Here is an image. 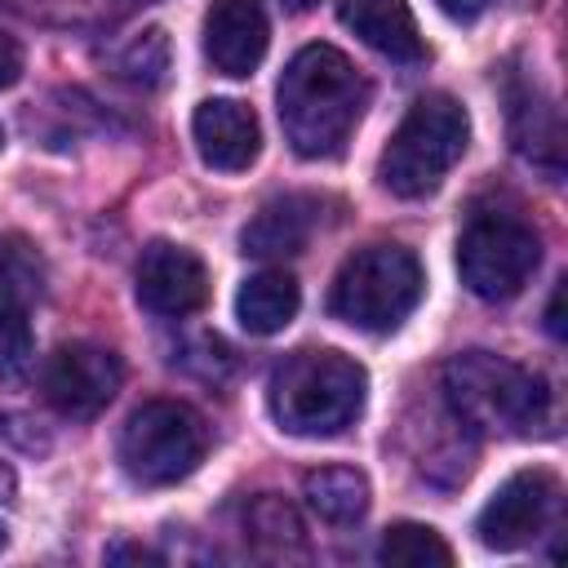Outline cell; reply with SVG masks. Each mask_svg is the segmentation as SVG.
Returning a JSON list of instances; mask_svg holds the SVG:
<instances>
[{
	"instance_id": "27",
	"label": "cell",
	"mask_w": 568,
	"mask_h": 568,
	"mask_svg": "<svg viewBox=\"0 0 568 568\" xmlns=\"http://www.w3.org/2000/svg\"><path fill=\"white\" fill-rule=\"evenodd\" d=\"M13 497V470L0 462V501H9Z\"/></svg>"
},
{
	"instance_id": "7",
	"label": "cell",
	"mask_w": 568,
	"mask_h": 568,
	"mask_svg": "<svg viewBox=\"0 0 568 568\" xmlns=\"http://www.w3.org/2000/svg\"><path fill=\"white\" fill-rule=\"evenodd\" d=\"M541 262V235L510 209H475L457 235L462 284L484 302L515 297Z\"/></svg>"
},
{
	"instance_id": "4",
	"label": "cell",
	"mask_w": 568,
	"mask_h": 568,
	"mask_svg": "<svg viewBox=\"0 0 568 568\" xmlns=\"http://www.w3.org/2000/svg\"><path fill=\"white\" fill-rule=\"evenodd\" d=\"M466 142H470L466 106L448 93H426L408 106V115L382 146L377 182L399 200H422L466 155Z\"/></svg>"
},
{
	"instance_id": "10",
	"label": "cell",
	"mask_w": 568,
	"mask_h": 568,
	"mask_svg": "<svg viewBox=\"0 0 568 568\" xmlns=\"http://www.w3.org/2000/svg\"><path fill=\"white\" fill-rule=\"evenodd\" d=\"M138 302L151 315H164V320L195 315L209 302V271H204V262L191 248L169 244V240L146 244L142 257H138Z\"/></svg>"
},
{
	"instance_id": "23",
	"label": "cell",
	"mask_w": 568,
	"mask_h": 568,
	"mask_svg": "<svg viewBox=\"0 0 568 568\" xmlns=\"http://www.w3.org/2000/svg\"><path fill=\"white\" fill-rule=\"evenodd\" d=\"M18 80H22V44L9 31H0V89H13Z\"/></svg>"
},
{
	"instance_id": "11",
	"label": "cell",
	"mask_w": 568,
	"mask_h": 568,
	"mask_svg": "<svg viewBox=\"0 0 568 568\" xmlns=\"http://www.w3.org/2000/svg\"><path fill=\"white\" fill-rule=\"evenodd\" d=\"M271 40V22L262 0H213L204 13V53L213 71L244 80L262 67Z\"/></svg>"
},
{
	"instance_id": "9",
	"label": "cell",
	"mask_w": 568,
	"mask_h": 568,
	"mask_svg": "<svg viewBox=\"0 0 568 568\" xmlns=\"http://www.w3.org/2000/svg\"><path fill=\"white\" fill-rule=\"evenodd\" d=\"M559 515V479L550 470H515L479 510L475 532L488 550L532 546Z\"/></svg>"
},
{
	"instance_id": "24",
	"label": "cell",
	"mask_w": 568,
	"mask_h": 568,
	"mask_svg": "<svg viewBox=\"0 0 568 568\" xmlns=\"http://www.w3.org/2000/svg\"><path fill=\"white\" fill-rule=\"evenodd\" d=\"M435 4H439V9H444L453 22H475V18H479V13H484L493 0H435Z\"/></svg>"
},
{
	"instance_id": "17",
	"label": "cell",
	"mask_w": 568,
	"mask_h": 568,
	"mask_svg": "<svg viewBox=\"0 0 568 568\" xmlns=\"http://www.w3.org/2000/svg\"><path fill=\"white\" fill-rule=\"evenodd\" d=\"M302 497L324 524L351 528L368 510V475L355 466H320V470H306Z\"/></svg>"
},
{
	"instance_id": "30",
	"label": "cell",
	"mask_w": 568,
	"mask_h": 568,
	"mask_svg": "<svg viewBox=\"0 0 568 568\" xmlns=\"http://www.w3.org/2000/svg\"><path fill=\"white\" fill-rule=\"evenodd\" d=\"M0 146H4V129H0Z\"/></svg>"
},
{
	"instance_id": "22",
	"label": "cell",
	"mask_w": 568,
	"mask_h": 568,
	"mask_svg": "<svg viewBox=\"0 0 568 568\" xmlns=\"http://www.w3.org/2000/svg\"><path fill=\"white\" fill-rule=\"evenodd\" d=\"M36 364V337L27 320H0V382H22Z\"/></svg>"
},
{
	"instance_id": "15",
	"label": "cell",
	"mask_w": 568,
	"mask_h": 568,
	"mask_svg": "<svg viewBox=\"0 0 568 568\" xmlns=\"http://www.w3.org/2000/svg\"><path fill=\"white\" fill-rule=\"evenodd\" d=\"M510 133H515V151L546 169L559 173L564 164V124H559V106L537 89V80H519L510 89Z\"/></svg>"
},
{
	"instance_id": "14",
	"label": "cell",
	"mask_w": 568,
	"mask_h": 568,
	"mask_svg": "<svg viewBox=\"0 0 568 568\" xmlns=\"http://www.w3.org/2000/svg\"><path fill=\"white\" fill-rule=\"evenodd\" d=\"M320 226V200L315 195H280L271 204H262V213L240 231V248L248 257H293L311 244Z\"/></svg>"
},
{
	"instance_id": "21",
	"label": "cell",
	"mask_w": 568,
	"mask_h": 568,
	"mask_svg": "<svg viewBox=\"0 0 568 568\" xmlns=\"http://www.w3.org/2000/svg\"><path fill=\"white\" fill-rule=\"evenodd\" d=\"M115 71L142 89H155L164 84V71H169V36L160 27H146L138 40H129V49L120 53Z\"/></svg>"
},
{
	"instance_id": "26",
	"label": "cell",
	"mask_w": 568,
	"mask_h": 568,
	"mask_svg": "<svg viewBox=\"0 0 568 568\" xmlns=\"http://www.w3.org/2000/svg\"><path fill=\"white\" fill-rule=\"evenodd\" d=\"M106 559H111V564H120V559H142V564H155L160 555H155V550H146V546H124V541H120V546H111V550H106Z\"/></svg>"
},
{
	"instance_id": "3",
	"label": "cell",
	"mask_w": 568,
	"mask_h": 568,
	"mask_svg": "<svg viewBox=\"0 0 568 568\" xmlns=\"http://www.w3.org/2000/svg\"><path fill=\"white\" fill-rule=\"evenodd\" d=\"M364 395H368V373L333 346L293 351L271 373L266 386L271 417L280 422V430L302 439H328L346 430L359 417Z\"/></svg>"
},
{
	"instance_id": "13",
	"label": "cell",
	"mask_w": 568,
	"mask_h": 568,
	"mask_svg": "<svg viewBox=\"0 0 568 568\" xmlns=\"http://www.w3.org/2000/svg\"><path fill=\"white\" fill-rule=\"evenodd\" d=\"M337 18L346 31H355L368 49H377L390 62H422L426 58L417 18L404 0H337Z\"/></svg>"
},
{
	"instance_id": "20",
	"label": "cell",
	"mask_w": 568,
	"mask_h": 568,
	"mask_svg": "<svg viewBox=\"0 0 568 568\" xmlns=\"http://www.w3.org/2000/svg\"><path fill=\"white\" fill-rule=\"evenodd\" d=\"M244 528H248L253 546L266 550V555L302 550V519H297V510H293L284 497H275V493H262V497L248 506Z\"/></svg>"
},
{
	"instance_id": "2",
	"label": "cell",
	"mask_w": 568,
	"mask_h": 568,
	"mask_svg": "<svg viewBox=\"0 0 568 568\" xmlns=\"http://www.w3.org/2000/svg\"><path fill=\"white\" fill-rule=\"evenodd\" d=\"M448 413L475 435H546L555 426V399L541 373L510 364L493 351H462L444 364Z\"/></svg>"
},
{
	"instance_id": "16",
	"label": "cell",
	"mask_w": 568,
	"mask_h": 568,
	"mask_svg": "<svg viewBox=\"0 0 568 568\" xmlns=\"http://www.w3.org/2000/svg\"><path fill=\"white\" fill-rule=\"evenodd\" d=\"M297 306H302V288L280 266H266V271L248 275L240 284V293H235V320L253 337H275L280 328H288Z\"/></svg>"
},
{
	"instance_id": "25",
	"label": "cell",
	"mask_w": 568,
	"mask_h": 568,
	"mask_svg": "<svg viewBox=\"0 0 568 568\" xmlns=\"http://www.w3.org/2000/svg\"><path fill=\"white\" fill-rule=\"evenodd\" d=\"M546 328H550V337H564V284H555V293H550V306H546Z\"/></svg>"
},
{
	"instance_id": "6",
	"label": "cell",
	"mask_w": 568,
	"mask_h": 568,
	"mask_svg": "<svg viewBox=\"0 0 568 568\" xmlns=\"http://www.w3.org/2000/svg\"><path fill=\"white\" fill-rule=\"evenodd\" d=\"M204 448H209V430L191 404L146 399L142 408L129 413L115 453L133 484L164 488V484L186 479L204 462Z\"/></svg>"
},
{
	"instance_id": "12",
	"label": "cell",
	"mask_w": 568,
	"mask_h": 568,
	"mask_svg": "<svg viewBox=\"0 0 568 568\" xmlns=\"http://www.w3.org/2000/svg\"><path fill=\"white\" fill-rule=\"evenodd\" d=\"M191 138H195L200 160L209 169H217V173H240L262 151V124L235 98H209V102H200L195 115H191Z\"/></svg>"
},
{
	"instance_id": "1",
	"label": "cell",
	"mask_w": 568,
	"mask_h": 568,
	"mask_svg": "<svg viewBox=\"0 0 568 568\" xmlns=\"http://www.w3.org/2000/svg\"><path fill=\"white\" fill-rule=\"evenodd\" d=\"M280 124L302 160H328L355 133L368 106V80L333 44H306L280 75Z\"/></svg>"
},
{
	"instance_id": "5",
	"label": "cell",
	"mask_w": 568,
	"mask_h": 568,
	"mask_svg": "<svg viewBox=\"0 0 568 568\" xmlns=\"http://www.w3.org/2000/svg\"><path fill=\"white\" fill-rule=\"evenodd\" d=\"M422 288V262L404 244H368L342 262L328 293V311L351 328L390 333L413 315Z\"/></svg>"
},
{
	"instance_id": "19",
	"label": "cell",
	"mask_w": 568,
	"mask_h": 568,
	"mask_svg": "<svg viewBox=\"0 0 568 568\" xmlns=\"http://www.w3.org/2000/svg\"><path fill=\"white\" fill-rule=\"evenodd\" d=\"M377 559L382 564H395V568H448L453 564V550H448V541L435 528L404 519V524H390L382 532Z\"/></svg>"
},
{
	"instance_id": "8",
	"label": "cell",
	"mask_w": 568,
	"mask_h": 568,
	"mask_svg": "<svg viewBox=\"0 0 568 568\" xmlns=\"http://www.w3.org/2000/svg\"><path fill=\"white\" fill-rule=\"evenodd\" d=\"M120 386H124V364L115 351L98 342H62L40 368L44 404L71 422L98 417L115 399Z\"/></svg>"
},
{
	"instance_id": "18",
	"label": "cell",
	"mask_w": 568,
	"mask_h": 568,
	"mask_svg": "<svg viewBox=\"0 0 568 568\" xmlns=\"http://www.w3.org/2000/svg\"><path fill=\"white\" fill-rule=\"evenodd\" d=\"M44 297V262L27 235H0V320H27Z\"/></svg>"
},
{
	"instance_id": "29",
	"label": "cell",
	"mask_w": 568,
	"mask_h": 568,
	"mask_svg": "<svg viewBox=\"0 0 568 568\" xmlns=\"http://www.w3.org/2000/svg\"><path fill=\"white\" fill-rule=\"evenodd\" d=\"M4 546H9V528L0 524V550H4Z\"/></svg>"
},
{
	"instance_id": "28",
	"label": "cell",
	"mask_w": 568,
	"mask_h": 568,
	"mask_svg": "<svg viewBox=\"0 0 568 568\" xmlns=\"http://www.w3.org/2000/svg\"><path fill=\"white\" fill-rule=\"evenodd\" d=\"M280 4H284V9H293V13H306V9H315L320 0H280Z\"/></svg>"
}]
</instances>
